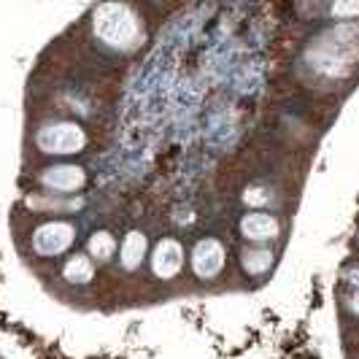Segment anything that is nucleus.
Returning <instances> with one entry per match:
<instances>
[{
  "label": "nucleus",
  "mask_w": 359,
  "mask_h": 359,
  "mask_svg": "<svg viewBox=\"0 0 359 359\" xmlns=\"http://www.w3.org/2000/svg\"><path fill=\"white\" fill-rule=\"evenodd\" d=\"M95 33L114 49H130L141 36L135 14L122 3H106L95 11Z\"/></svg>",
  "instance_id": "f257e3e1"
},
{
  "label": "nucleus",
  "mask_w": 359,
  "mask_h": 359,
  "mask_svg": "<svg viewBox=\"0 0 359 359\" xmlns=\"http://www.w3.org/2000/svg\"><path fill=\"white\" fill-rule=\"evenodd\" d=\"M84 144H87L84 130H79L76 125H68V122L43 127L38 133V146L43 151H49V154H73V151H79Z\"/></svg>",
  "instance_id": "f03ea898"
},
{
  "label": "nucleus",
  "mask_w": 359,
  "mask_h": 359,
  "mask_svg": "<svg viewBox=\"0 0 359 359\" xmlns=\"http://www.w3.org/2000/svg\"><path fill=\"white\" fill-rule=\"evenodd\" d=\"M71 243H73V227L65 224V222H49V224H43L36 233V238H33L36 252L43 254V257L65 252Z\"/></svg>",
  "instance_id": "7ed1b4c3"
},
{
  "label": "nucleus",
  "mask_w": 359,
  "mask_h": 359,
  "mask_svg": "<svg viewBox=\"0 0 359 359\" xmlns=\"http://www.w3.org/2000/svg\"><path fill=\"white\" fill-rule=\"evenodd\" d=\"M192 265L200 278H211L224 265V249L219 241H200L192 254Z\"/></svg>",
  "instance_id": "20e7f679"
},
{
  "label": "nucleus",
  "mask_w": 359,
  "mask_h": 359,
  "mask_svg": "<svg viewBox=\"0 0 359 359\" xmlns=\"http://www.w3.org/2000/svg\"><path fill=\"white\" fill-rule=\"evenodd\" d=\"M181 262H184V249L176 241H162L151 254V268L160 278H173L181 270Z\"/></svg>",
  "instance_id": "39448f33"
},
{
  "label": "nucleus",
  "mask_w": 359,
  "mask_h": 359,
  "mask_svg": "<svg viewBox=\"0 0 359 359\" xmlns=\"http://www.w3.org/2000/svg\"><path fill=\"white\" fill-rule=\"evenodd\" d=\"M43 184L52 189H60V192H73L84 184V173H81V168L60 165V168H52L43 173Z\"/></svg>",
  "instance_id": "423d86ee"
},
{
  "label": "nucleus",
  "mask_w": 359,
  "mask_h": 359,
  "mask_svg": "<svg viewBox=\"0 0 359 359\" xmlns=\"http://www.w3.org/2000/svg\"><path fill=\"white\" fill-rule=\"evenodd\" d=\"M241 233L252 241H268L278 235V222L268 214H252L241 222Z\"/></svg>",
  "instance_id": "0eeeda50"
},
{
  "label": "nucleus",
  "mask_w": 359,
  "mask_h": 359,
  "mask_svg": "<svg viewBox=\"0 0 359 359\" xmlns=\"http://www.w3.org/2000/svg\"><path fill=\"white\" fill-rule=\"evenodd\" d=\"M146 254V238L141 233H130L125 238V246H122V265L127 270L138 268L141 265V259H144Z\"/></svg>",
  "instance_id": "6e6552de"
},
{
  "label": "nucleus",
  "mask_w": 359,
  "mask_h": 359,
  "mask_svg": "<svg viewBox=\"0 0 359 359\" xmlns=\"http://www.w3.org/2000/svg\"><path fill=\"white\" fill-rule=\"evenodd\" d=\"M92 262L87 259V257H73L71 262L65 265V278L68 281H73V284H87L92 278Z\"/></svg>",
  "instance_id": "1a4fd4ad"
},
{
  "label": "nucleus",
  "mask_w": 359,
  "mask_h": 359,
  "mask_svg": "<svg viewBox=\"0 0 359 359\" xmlns=\"http://www.w3.org/2000/svg\"><path fill=\"white\" fill-rule=\"evenodd\" d=\"M116 249V243H114V238L108 233H95L90 241V252L95 254V259H108L111 254Z\"/></svg>",
  "instance_id": "9d476101"
},
{
  "label": "nucleus",
  "mask_w": 359,
  "mask_h": 359,
  "mask_svg": "<svg viewBox=\"0 0 359 359\" xmlns=\"http://www.w3.org/2000/svg\"><path fill=\"white\" fill-rule=\"evenodd\" d=\"M270 252H243V268L249 273H262L270 265Z\"/></svg>",
  "instance_id": "9b49d317"
},
{
  "label": "nucleus",
  "mask_w": 359,
  "mask_h": 359,
  "mask_svg": "<svg viewBox=\"0 0 359 359\" xmlns=\"http://www.w3.org/2000/svg\"><path fill=\"white\" fill-rule=\"evenodd\" d=\"M332 14H335V17H357L359 3H335V6H332Z\"/></svg>",
  "instance_id": "f8f14e48"
},
{
  "label": "nucleus",
  "mask_w": 359,
  "mask_h": 359,
  "mask_svg": "<svg viewBox=\"0 0 359 359\" xmlns=\"http://www.w3.org/2000/svg\"><path fill=\"white\" fill-rule=\"evenodd\" d=\"M246 200H249V203H265L268 198H265L259 189H254V192H249V195H246Z\"/></svg>",
  "instance_id": "ddd939ff"
},
{
  "label": "nucleus",
  "mask_w": 359,
  "mask_h": 359,
  "mask_svg": "<svg viewBox=\"0 0 359 359\" xmlns=\"http://www.w3.org/2000/svg\"><path fill=\"white\" fill-rule=\"evenodd\" d=\"M351 281H354V284H357V287H359V268L354 270V273H351Z\"/></svg>",
  "instance_id": "4468645a"
}]
</instances>
